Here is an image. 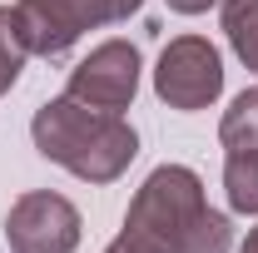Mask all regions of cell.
<instances>
[{"label": "cell", "instance_id": "cell-12", "mask_svg": "<svg viewBox=\"0 0 258 253\" xmlns=\"http://www.w3.org/2000/svg\"><path fill=\"white\" fill-rule=\"evenodd\" d=\"M243 253H258V228H248V238H243Z\"/></svg>", "mask_w": 258, "mask_h": 253}, {"label": "cell", "instance_id": "cell-8", "mask_svg": "<svg viewBox=\"0 0 258 253\" xmlns=\"http://www.w3.org/2000/svg\"><path fill=\"white\" fill-rule=\"evenodd\" d=\"M224 35L233 55L258 75V0H224Z\"/></svg>", "mask_w": 258, "mask_h": 253}, {"label": "cell", "instance_id": "cell-4", "mask_svg": "<svg viewBox=\"0 0 258 253\" xmlns=\"http://www.w3.org/2000/svg\"><path fill=\"white\" fill-rule=\"evenodd\" d=\"M154 95L169 109H179V114L209 109L214 99L224 95V60H219V50L204 35L169 40L159 50V65H154Z\"/></svg>", "mask_w": 258, "mask_h": 253}, {"label": "cell", "instance_id": "cell-5", "mask_svg": "<svg viewBox=\"0 0 258 253\" xmlns=\"http://www.w3.org/2000/svg\"><path fill=\"white\" fill-rule=\"evenodd\" d=\"M10 253H75L80 248V209L55 189L20 194L5 214Z\"/></svg>", "mask_w": 258, "mask_h": 253}, {"label": "cell", "instance_id": "cell-9", "mask_svg": "<svg viewBox=\"0 0 258 253\" xmlns=\"http://www.w3.org/2000/svg\"><path fill=\"white\" fill-rule=\"evenodd\" d=\"M25 60H30V50H25V35L15 20V5H0V95L20 80Z\"/></svg>", "mask_w": 258, "mask_h": 253}, {"label": "cell", "instance_id": "cell-10", "mask_svg": "<svg viewBox=\"0 0 258 253\" xmlns=\"http://www.w3.org/2000/svg\"><path fill=\"white\" fill-rule=\"evenodd\" d=\"M219 139H224V149L228 144H258V90L233 95V104L219 119Z\"/></svg>", "mask_w": 258, "mask_h": 253}, {"label": "cell", "instance_id": "cell-11", "mask_svg": "<svg viewBox=\"0 0 258 253\" xmlns=\"http://www.w3.org/2000/svg\"><path fill=\"white\" fill-rule=\"evenodd\" d=\"M169 10H179V15H204L209 5H219V0H164Z\"/></svg>", "mask_w": 258, "mask_h": 253}, {"label": "cell", "instance_id": "cell-6", "mask_svg": "<svg viewBox=\"0 0 258 253\" xmlns=\"http://www.w3.org/2000/svg\"><path fill=\"white\" fill-rule=\"evenodd\" d=\"M64 95L90 104V109H104V114H124L134 104V95H139V45H129V40L95 45L70 70Z\"/></svg>", "mask_w": 258, "mask_h": 253}, {"label": "cell", "instance_id": "cell-7", "mask_svg": "<svg viewBox=\"0 0 258 253\" xmlns=\"http://www.w3.org/2000/svg\"><path fill=\"white\" fill-rule=\"evenodd\" d=\"M224 189L233 214H258V144L224 149Z\"/></svg>", "mask_w": 258, "mask_h": 253}, {"label": "cell", "instance_id": "cell-1", "mask_svg": "<svg viewBox=\"0 0 258 253\" xmlns=\"http://www.w3.org/2000/svg\"><path fill=\"white\" fill-rule=\"evenodd\" d=\"M233 223L209 209L204 179L184 164H159L129 199L119 238L104 253H228Z\"/></svg>", "mask_w": 258, "mask_h": 253}, {"label": "cell", "instance_id": "cell-3", "mask_svg": "<svg viewBox=\"0 0 258 253\" xmlns=\"http://www.w3.org/2000/svg\"><path fill=\"white\" fill-rule=\"evenodd\" d=\"M144 0H15V20L30 55H64L85 30L119 25Z\"/></svg>", "mask_w": 258, "mask_h": 253}, {"label": "cell", "instance_id": "cell-2", "mask_svg": "<svg viewBox=\"0 0 258 253\" xmlns=\"http://www.w3.org/2000/svg\"><path fill=\"white\" fill-rule=\"evenodd\" d=\"M30 139L50 164L70 169L85 184H114L134 164V154H139V134L129 129L124 114L90 109V104H80L70 95H60V99H50V104L35 109Z\"/></svg>", "mask_w": 258, "mask_h": 253}]
</instances>
